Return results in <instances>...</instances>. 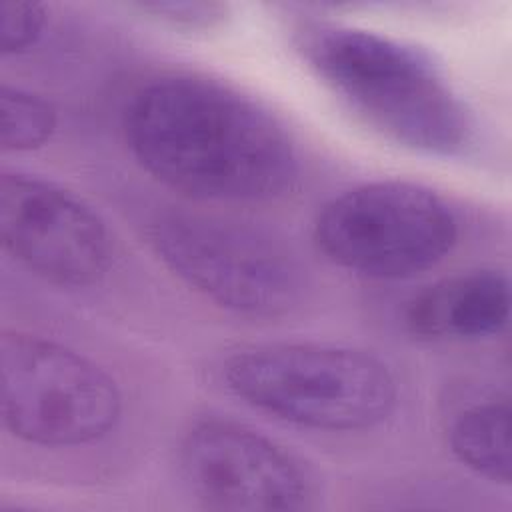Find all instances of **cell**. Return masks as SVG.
<instances>
[{
    "instance_id": "cell-1",
    "label": "cell",
    "mask_w": 512,
    "mask_h": 512,
    "mask_svg": "<svg viewBox=\"0 0 512 512\" xmlns=\"http://www.w3.org/2000/svg\"><path fill=\"white\" fill-rule=\"evenodd\" d=\"M124 138L142 170L198 200H270L300 174L284 126L252 98L204 76L142 84L126 106Z\"/></svg>"
},
{
    "instance_id": "cell-2",
    "label": "cell",
    "mask_w": 512,
    "mask_h": 512,
    "mask_svg": "<svg viewBox=\"0 0 512 512\" xmlns=\"http://www.w3.org/2000/svg\"><path fill=\"white\" fill-rule=\"evenodd\" d=\"M298 46L316 76L388 140L434 156L470 144L466 104L422 50L350 26L306 28Z\"/></svg>"
},
{
    "instance_id": "cell-3",
    "label": "cell",
    "mask_w": 512,
    "mask_h": 512,
    "mask_svg": "<svg viewBox=\"0 0 512 512\" xmlns=\"http://www.w3.org/2000/svg\"><path fill=\"white\" fill-rule=\"evenodd\" d=\"M226 388L282 422L320 432H358L382 424L398 404L390 366L372 352L276 342L242 348L222 364Z\"/></svg>"
},
{
    "instance_id": "cell-4",
    "label": "cell",
    "mask_w": 512,
    "mask_h": 512,
    "mask_svg": "<svg viewBox=\"0 0 512 512\" xmlns=\"http://www.w3.org/2000/svg\"><path fill=\"white\" fill-rule=\"evenodd\" d=\"M460 224L434 190L404 182H366L332 196L316 214V248L338 268L372 280H404L442 262Z\"/></svg>"
},
{
    "instance_id": "cell-5",
    "label": "cell",
    "mask_w": 512,
    "mask_h": 512,
    "mask_svg": "<svg viewBox=\"0 0 512 512\" xmlns=\"http://www.w3.org/2000/svg\"><path fill=\"white\" fill-rule=\"evenodd\" d=\"M160 262L212 304L250 318L288 312L302 272L284 244L238 220L172 210L148 230Z\"/></svg>"
},
{
    "instance_id": "cell-6",
    "label": "cell",
    "mask_w": 512,
    "mask_h": 512,
    "mask_svg": "<svg viewBox=\"0 0 512 512\" xmlns=\"http://www.w3.org/2000/svg\"><path fill=\"white\" fill-rule=\"evenodd\" d=\"M0 398L4 428L44 448L98 442L122 412L120 390L104 368L64 344L16 330L0 338Z\"/></svg>"
},
{
    "instance_id": "cell-7",
    "label": "cell",
    "mask_w": 512,
    "mask_h": 512,
    "mask_svg": "<svg viewBox=\"0 0 512 512\" xmlns=\"http://www.w3.org/2000/svg\"><path fill=\"white\" fill-rule=\"evenodd\" d=\"M0 238L24 268L68 288L100 282L114 256L108 226L90 204L24 172L0 178Z\"/></svg>"
},
{
    "instance_id": "cell-8",
    "label": "cell",
    "mask_w": 512,
    "mask_h": 512,
    "mask_svg": "<svg viewBox=\"0 0 512 512\" xmlns=\"http://www.w3.org/2000/svg\"><path fill=\"white\" fill-rule=\"evenodd\" d=\"M180 468L196 498L214 510H308L316 500L308 468L266 434L206 418L184 434Z\"/></svg>"
},
{
    "instance_id": "cell-9",
    "label": "cell",
    "mask_w": 512,
    "mask_h": 512,
    "mask_svg": "<svg viewBox=\"0 0 512 512\" xmlns=\"http://www.w3.org/2000/svg\"><path fill=\"white\" fill-rule=\"evenodd\" d=\"M510 320V280L496 268L442 278L418 292L404 310L412 336L432 342H470L500 334Z\"/></svg>"
},
{
    "instance_id": "cell-10",
    "label": "cell",
    "mask_w": 512,
    "mask_h": 512,
    "mask_svg": "<svg viewBox=\"0 0 512 512\" xmlns=\"http://www.w3.org/2000/svg\"><path fill=\"white\" fill-rule=\"evenodd\" d=\"M448 442L468 470L494 484H510V398H488L462 410L450 426Z\"/></svg>"
},
{
    "instance_id": "cell-11",
    "label": "cell",
    "mask_w": 512,
    "mask_h": 512,
    "mask_svg": "<svg viewBox=\"0 0 512 512\" xmlns=\"http://www.w3.org/2000/svg\"><path fill=\"white\" fill-rule=\"evenodd\" d=\"M58 126L50 100L4 82L0 88V146L4 152H26L44 146Z\"/></svg>"
},
{
    "instance_id": "cell-12",
    "label": "cell",
    "mask_w": 512,
    "mask_h": 512,
    "mask_svg": "<svg viewBox=\"0 0 512 512\" xmlns=\"http://www.w3.org/2000/svg\"><path fill=\"white\" fill-rule=\"evenodd\" d=\"M48 12L38 2L6 0L0 4V52L18 56L30 50L42 36Z\"/></svg>"
},
{
    "instance_id": "cell-13",
    "label": "cell",
    "mask_w": 512,
    "mask_h": 512,
    "mask_svg": "<svg viewBox=\"0 0 512 512\" xmlns=\"http://www.w3.org/2000/svg\"><path fill=\"white\" fill-rule=\"evenodd\" d=\"M134 6L158 20L186 28H210L226 14V6L218 2H138Z\"/></svg>"
}]
</instances>
